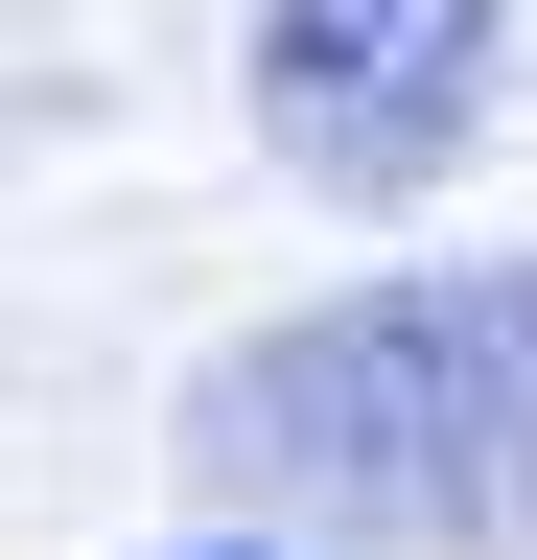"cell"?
<instances>
[{
	"label": "cell",
	"mask_w": 537,
	"mask_h": 560,
	"mask_svg": "<svg viewBox=\"0 0 537 560\" xmlns=\"http://www.w3.org/2000/svg\"><path fill=\"white\" fill-rule=\"evenodd\" d=\"M187 467L234 537L351 560H537V257H397L351 304H281L211 350Z\"/></svg>",
	"instance_id": "6da1fadb"
},
{
	"label": "cell",
	"mask_w": 537,
	"mask_h": 560,
	"mask_svg": "<svg viewBox=\"0 0 537 560\" xmlns=\"http://www.w3.org/2000/svg\"><path fill=\"white\" fill-rule=\"evenodd\" d=\"M514 0H257V140L351 210H421L467 140H491Z\"/></svg>",
	"instance_id": "7a4b0ae2"
},
{
	"label": "cell",
	"mask_w": 537,
	"mask_h": 560,
	"mask_svg": "<svg viewBox=\"0 0 537 560\" xmlns=\"http://www.w3.org/2000/svg\"><path fill=\"white\" fill-rule=\"evenodd\" d=\"M164 560H304V537H164Z\"/></svg>",
	"instance_id": "3957f363"
}]
</instances>
